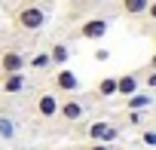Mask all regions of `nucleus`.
I'll return each mask as SVG.
<instances>
[{"label":"nucleus","instance_id":"obj_1","mask_svg":"<svg viewBox=\"0 0 156 150\" xmlns=\"http://www.w3.org/2000/svg\"><path fill=\"white\" fill-rule=\"evenodd\" d=\"M12 25L22 31V34H37L43 31L46 25V9L40 3H22L16 12H12Z\"/></svg>","mask_w":156,"mask_h":150},{"label":"nucleus","instance_id":"obj_2","mask_svg":"<svg viewBox=\"0 0 156 150\" xmlns=\"http://www.w3.org/2000/svg\"><path fill=\"white\" fill-rule=\"evenodd\" d=\"M58 101H61V98H58L52 89L37 92V95H34V101H31L34 116H40V120H55V113H58Z\"/></svg>","mask_w":156,"mask_h":150},{"label":"nucleus","instance_id":"obj_3","mask_svg":"<svg viewBox=\"0 0 156 150\" xmlns=\"http://www.w3.org/2000/svg\"><path fill=\"white\" fill-rule=\"evenodd\" d=\"M86 141H101V144H113L116 138H119V129L113 126V123H107V120H95V123H89L86 126Z\"/></svg>","mask_w":156,"mask_h":150},{"label":"nucleus","instance_id":"obj_4","mask_svg":"<svg viewBox=\"0 0 156 150\" xmlns=\"http://www.w3.org/2000/svg\"><path fill=\"white\" fill-rule=\"evenodd\" d=\"M61 123H80L83 116H86V104L80 101V98H76V95H67V98H61L58 101V113H55Z\"/></svg>","mask_w":156,"mask_h":150},{"label":"nucleus","instance_id":"obj_5","mask_svg":"<svg viewBox=\"0 0 156 150\" xmlns=\"http://www.w3.org/2000/svg\"><path fill=\"white\" fill-rule=\"evenodd\" d=\"M52 92L58 95H76L80 92V77L70 70V67H58L55 70V77H52Z\"/></svg>","mask_w":156,"mask_h":150},{"label":"nucleus","instance_id":"obj_6","mask_svg":"<svg viewBox=\"0 0 156 150\" xmlns=\"http://www.w3.org/2000/svg\"><path fill=\"white\" fill-rule=\"evenodd\" d=\"M107 31H110V22L104 16H92V19L80 22V28H76V34H80L83 40H104Z\"/></svg>","mask_w":156,"mask_h":150},{"label":"nucleus","instance_id":"obj_7","mask_svg":"<svg viewBox=\"0 0 156 150\" xmlns=\"http://www.w3.org/2000/svg\"><path fill=\"white\" fill-rule=\"evenodd\" d=\"M28 55L22 49H3L0 52V73H25Z\"/></svg>","mask_w":156,"mask_h":150},{"label":"nucleus","instance_id":"obj_8","mask_svg":"<svg viewBox=\"0 0 156 150\" xmlns=\"http://www.w3.org/2000/svg\"><path fill=\"white\" fill-rule=\"evenodd\" d=\"M28 86L25 73H0V92L3 95H22Z\"/></svg>","mask_w":156,"mask_h":150},{"label":"nucleus","instance_id":"obj_9","mask_svg":"<svg viewBox=\"0 0 156 150\" xmlns=\"http://www.w3.org/2000/svg\"><path fill=\"white\" fill-rule=\"evenodd\" d=\"M138 89H141V73H119V77H116V95L129 98Z\"/></svg>","mask_w":156,"mask_h":150},{"label":"nucleus","instance_id":"obj_10","mask_svg":"<svg viewBox=\"0 0 156 150\" xmlns=\"http://www.w3.org/2000/svg\"><path fill=\"white\" fill-rule=\"evenodd\" d=\"M46 52H49V58H52V67H64V64H67V58H70V46H67V43H61V40H58V43H52Z\"/></svg>","mask_w":156,"mask_h":150},{"label":"nucleus","instance_id":"obj_11","mask_svg":"<svg viewBox=\"0 0 156 150\" xmlns=\"http://www.w3.org/2000/svg\"><path fill=\"white\" fill-rule=\"evenodd\" d=\"M147 3L150 0H119V12L129 16V19H141L147 12Z\"/></svg>","mask_w":156,"mask_h":150},{"label":"nucleus","instance_id":"obj_12","mask_svg":"<svg viewBox=\"0 0 156 150\" xmlns=\"http://www.w3.org/2000/svg\"><path fill=\"white\" fill-rule=\"evenodd\" d=\"M92 92H95V98H104V101L113 98V95H116V77H101Z\"/></svg>","mask_w":156,"mask_h":150},{"label":"nucleus","instance_id":"obj_13","mask_svg":"<svg viewBox=\"0 0 156 150\" xmlns=\"http://www.w3.org/2000/svg\"><path fill=\"white\" fill-rule=\"evenodd\" d=\"M28 67H31V70H37V73H46V70L52 67V58H49V52H46V49L34 52V55L28 58Z\"/></svg>","mask_w":156,"mask_h":150},{"label":"nucleus","instance_id":"obj_14","mask_svg":"<svg viewBox=\"0 0 156 150\" xmlns=\"http://www.w3.org/2000/svg\"><path fill=\"white\" fill-rule=\"evenodd\" d=\"M150 104H153V95H150V92H141V89L126 98V107H129V110H147Z\"/></svg>","mask_w":156,"mask_h":150},{"label":"nucleus","instance_id":"obj_15","mask_svg":"<svg viewBox=\"0 0 156 150\" xmlns=\"http://www.w3.org/2000/svg\"><path fill=\"white\" fill-rule=\"evenodd\" d=\"M0 138L3 141H16L19 138V123L12 116H0Z\"/></svg>","mask_w":156,"mask_h":150},{"label":"nucleus","instance_id":"obj_16","mask_svg":"<svg viewBox=\"0 0 156 150\" xmlns=\"http://www.w3.org/2000/svg\"><path fill=\"white\" fill-rule=\"evenodd\" d=\"M141 141H144L147 147H156V129H144V132H141Z\"/></svg>","mask_w":156,"mask_h":150},{"label":"nucleus","instance_id":"obj_17","mask_svg":"<svg viewBox=\"0 0 156 150\" xmlns=\"http://www.w3.org/2000/svg\"><path fill=\"white\" fill-rule=\"evenodd\" d=\"M80 150H113V144H101V141H86Z\"/></svg>","mask_w":156,"mask_h":150},{"label":"nucleus","instance_id":"obj_18","mask_svg":"<svg viewBox=\"0 0 156 150\" xmlns=\"http://www.w3.org/2000/svg\"><path fill=\"white\" fill-rule=\"evenodd\" d=\"M126 120H129V126H141L144 123V110H129Z\"/></svg>","mask_w":156,"mask_h":150},{"label":"nucleus","instance_id":"obj_19","mask_svg":"<svg viewBox=\"0 0 156 150\" xmlns=\"http://www.w3.org/2000/svg\"><path fill=\"white\" fill-rule=\"evenodd\" d=\"M144 86L147 89H156V70H144Z\"/></svg>","mask_w":156,"mask_h":150},{"label":"nucleus","instance_id":"obj_20","mask_svg":"<svg viewBox=\"0 0 156 150\" xmlns=\"http://www.w3.org/2000/svg\"><path fill=\"white\" fill-rule=\"evenodd\" d=\"M150 22H156V0H150V3H147V12H144Z\"/></svg>","mask_w":156,"mask_h":150},{"label":"nucleus","instance_id":"obj_21","mask_svg":"<svg viewBox=\"0 0 156 150\" xmlns=\"http://www.w3.org/2000/svg\"><path fill=\"white\" fill-rule=\"evenodd\" d=\"M107 58H110L107 49H95V61H107Z\"/></svg>","mask_w":156,"mask_h":150},{"label":"nucleus","instance_id":"obj_22","mask_svg":"<svg viewBox=\"0 0 156 150\" xmlns=\"http://www.w3.org/2000/svg\"><path fill=\"white\" fill-rule=\"evenodd\" d=\"M147 70H156V52L150 55V61H147Z\"/></svg>","mask_w":156,"mask_h":150},{"label":"nucleus","instance_id":"obj_23","mask_svg":"<svg viewBox=\"0 0 156 150\" xmlns=\"http://www.w3.org/2000/svg\"><path fill=\"white\" fill-rule=\"evenodd\" d=\"M67 3H70V6H80V3H86V0H67Z\"/></svg>","mask_w":156,"mask_h":150},{"label":"nucleus","instance_id":"obj_24","mask_svg":"<svg viewBox=\"0 0 156 150\" xmlns=\"http://www.w3.org/2000/svg\"><path fill=\"white\" fill-rule=\"evenodd\" d=\"M153 43H156V31H153Z\"/></svg>","mask_w":156,"mask_h":150},{"label":"nucleus","instance_id":"obj_25","mask_svg":"<svg viewBox=\"0 0 156 150\" xmlns=\"http://www.w3.org/2000/svg\"><path fill=\"white\" fill-rule=\"evenodd\" d=\"M126 150H129V147H126Z\"/></svg>","mask_w":156,"mask_h":150}]
</instances>
